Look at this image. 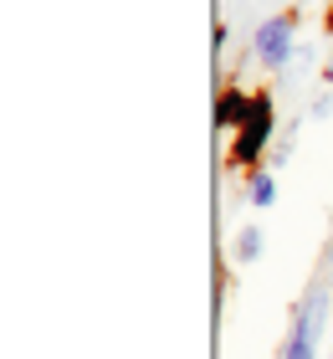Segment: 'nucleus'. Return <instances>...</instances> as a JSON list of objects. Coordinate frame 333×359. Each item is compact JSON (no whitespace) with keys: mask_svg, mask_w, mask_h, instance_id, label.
<instances>
[{"mask_svg":"<svg viewBox=\"0 0 333 359\" xmlns=\"http://www.w3.org/2000/svg\"><path fill=\"white\" fill-rule=\"evenodd\" d=\"M252 113V97H241V93H226L221 97V108H215V118H221V128H241V118Z\"/></svg>","mask_w":333,"mask_h":359,"instance_id":"nucleus-4","label":"nucleus"},{"mask_svg":"<svg viewBox=\"0 0 333 359\" xmlns=\"http://www.w3.org/2000/svg\"><path fill=\"white\" fill-rule=\"evenodd\" d=\"M272 195H277V185H272L266 175H257V180H252V201H257V205H272Z\"/></svg>","mask_w":333,"mask_h":359,"instance_id":"nucleus-6","label":"nucleus"},{"mask_svg":"<svg viewBox=\"0 0 333 359\" xmlns=\"http://www.w3.org/2000/svg\"><path fill=\"white\" fill-rule=\"evenodd\" d=\"M266 134H272V103H266V97H252V113L241 118V139H236V159L241 165H252V159L261 154Z\"/></svg>","mask_w":333,"mask_h":359,"instance_id":"nucleus-2","label":"nucleus"},{"mask_svg":"<svg viewBox=\"0 0 333 359\" xmlns=\"http://www.w3.org/2000/svg\"><path fill=\"white\" fill-rule=\"evenodd\" d=\"M257 57L266 67H282L292 57V15H272L261 31H257Z\"/></svg>","mask_w":333,"mask_h":359,"instance_id":"nucleus-3","label":"nucleus"},{"mask_svg":"<svg viewBox=\"0 0 333 359\" xmlns=\"http://www.w3.org/2000/svg\"><path fill=\"white\" fill-rule=\"evenodd\" d=\"M257 252H261V231H257V226H246V231L236 236V257H241V262H252Z\"/></svg>","mask_w":333,"mask_h":359,"instance_id":"nucleus-5","label":"nucleus"},{"mask_svg":"<svg viewBox=\"0 0 333 359\" xmlns=\"http://www.w3.org/2000/svg\"><path fill=\"white\" fill-rule=\"evenodd\" d=\"M323 318H328V298H323V287H313L303 298V308H297V323H292V339L282 349V359H318Z\"/></svg>","mask_w":333,"mask_h":359,"instance_id":"nucleus-1","label":"nucleus"}]
</instances>
